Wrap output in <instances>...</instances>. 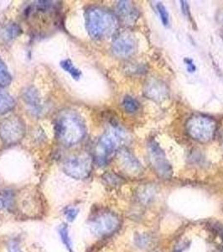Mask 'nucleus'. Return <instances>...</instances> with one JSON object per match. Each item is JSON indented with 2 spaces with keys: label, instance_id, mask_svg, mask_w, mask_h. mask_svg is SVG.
Segmentation results:
<instances>
[{
  "label": "nucleus",
  "instance_id": "obj_3",
  "mask_svg": "<svg viewBox=\"0 0 223 252\" xmlns=\"http://www.w3.org/2000/svg\"><path fill=\"white\" fill-rule=\"evenodd\" d=\"M123 140V131L119 128L111 129L99 139L95 150L96 160L99 165L107 164Z\"/></svg>",
  "mask_w": 223,
  "mask_h": 252
},
{
  "label": "nucleus",
  "instance_id": "obj_5",
  "mask_svg": "<svg viewBox=\"0 0 223 252\" xmlns=\"http://www.w3.org/2000/svg\"><path fill=\"white\" fill-rule=\"evenodd\" d=\"M25 126L18 116H9L0 122V139L8 146L19 143L24 137Z\"/></svg>",
  "mask_w": 223,
  "mask_h": 252
},
{
  "label": "nucleus",
  "instance_id": "obj_8",
  "mask_svg": "<svg viewBox=\"0 0 223 252\" xmlns=\"http://www.w3.org/2000/svg\"><path fill=\"white\" fill-rule=\"evenodd\" d=\"M149 150L150 161L158 173L162 177H170L172 173V169L166 159L164 150L161 149V147L155 141L149 143Z\"/></svg>",
  "mask_w": 223,
  "mask_h": 252
},
{
  "label": "nucleus",
  "instance_id": "obj_21",
  "mask_svg": "<svg viewBox=\"0 0 223 252\" xmlns=\"http://www.w3.org/2000/svg\"><path fill=\"white\" fill-rule=\"evenodd\" d=\"M65 214H66V219H67L69 222H72L78 216V210H76L74 208H69V209L66 210Z\"/></svg>",
  "mask_w": 223,
  "mask_h": 252
},
{
  "label": "nucleus",
  "instance_id": "obj_20",
  "mask_svg": "<svg viewBox=\"0 0 223 252\" xmlns=\"http://www.w3.org/2000/svg\"><path fill=\"white\" fill-rule=\"evenodd\" d=\"M60 234H61V237L63 243L66 245L67 249L70 251V252H72V240L69 237L68 230H67L66 226H63V227L61 228V230H60Z\"/></svg>",
  "mask_w": 223,
  "mask_h": 252
},
{
  "label": "nucleus",
  "instance_id": "obj_19",
  "mask_svg": "<svg viewBox=\"0 0 223 252\" xmlns=\"http://www.w3.org/2000/svg\"><path fill=\"white\" fill-rule=\"evenodd\" d=\"M156 9H157L158 14L160 15L162 24H164V26H168L170 24V15L165 6L162 3H157Z\"/></svg>",
  "mask_w": 223,
  "mask_h": 252
},
{
  "label": "nucleus",
  "instance_id": "obj_13",
  "mask_svg": "<svg viewBox=\"0 0 223 252\" xmlns=\"http://www.w3.org/2000/svg\"><path fill=\"white\" fill-rule=\"evenodd\" d=\"M15 100L9 93L0 90V114H4L15 108Z\"/></svg>",
  "mask_w": 223,
  "mask_h": 252
},
{
  "label": "nucleus",
  "instance_id": "obj_9",
  "mask_svg": "<svg viewBox=\"0 0 223 252\" xmlns=\"http://www.w3.org/2000/svg\"><path fill=\"white\" fill-rule=\"evenodd\" d=\"M136 51V42L128 35H122L117 37L113 43V51L119 57L126 58L134 54Z\"/></svg>",
  "mask_w": 223,
  "mask_h": 252
},
{
  "label": "nucleus",
  "instance_id": "obj_12",
  "mask_svg": "<svg viewBox=\"0 0 223 252\" xmlns=\"http://www.w3.org/2000/svg\"><path fill=\"white\" fill-rule=\"evenodd\" d=\"M121 160L122 165L132 173H138L141 170V166L138 160L134 157L132 154L129 153L127 150H122L121 152Z\"/></svg>",
  "mask_w": 223,
  "mask_h": 252
},
{
  "label": "nucleus",
  "instance_id": "obj_2",
  "mask_svg": "<svg viewBox=\"0 0 223 252\" xmlns=\"http://www.w3.org/2000/svg\"><path fill=\"white\" fill-rule=\"evenodd\" d=\"M86 27L93 39H107L115 33L118 21L116 16L110 11L99 7H92L86 12Z\"/></svg>",
  "mask_w": 223,
  "mask_h": 252
},
{
  "label": "nucleus",
  "instance_id": "obj_6",
  "mask_svg": "<svg viewBox=\"0 0 223 252\" xmlns=\"http://www.w3.org/2000/svg\"><path fill=\"white\" fill-rule=\"evenodd\" d=\"M63 169L69 177L84 179L89 176L92 171V159L86 154L73 156L66 160Z\"/></svg>",
  "mask_w": 223,
  "mask_h": 252
},
{
  "label": "nucleus",
  "instance_id": "obj_18",
  "mask_svg": "<svg viewBox=\"0 0 223 252\" xmlns=\"http://www.w3.org/2000/svg\"><path fill=\"white\" fill-rule=\"evenodd\" d=\"M20 34V28L15 24H9L3 30V36L7 40L15 38Z\"/></svg>",
  "mask_w": 223,
  "mask_h": 252
},
{
  "label": "nucleus",
  "instance_id": "obj_17",
  "mask_svg": "<svg viewBox=\"0 0 223 252\" xmlns=\"http://www.w3.org/2000/svg\"><path fill=\"white\" fill-rule=\"evenodd\" d=\"M61 66L63 69L65 70L66 72L70 73L72 75V78L74 79H79L81 76V72L80 70L78 69L76 66L73 65V63L70 60H64L61 63Z\"/></svg>",
  "mask_w": 223,
  "mask_h": 252
},
{
  "label": "nucleus",
  "instance_id": "obj_23",
  "mask_svg": "<svg viewBox=\"0 0 223 252\" xmlns=\"http://www.w3.org/2000/svg\"><path fill=\"white\" fill-rule=\"evenodd\" d=\"M181 3H182V13L184 15L188 16V15H190V7H189V4H188L186 1H181Z\"/></svg>",
  "mask_w": 223,
  "mask_h": 252
},
{
  "label": "nucleus",
  "instance_id": "obj_14",
  "mask_svg": "<svg viewBox=\"0 0 223 252\" xmlns=\"http://www.w3.org/2000/svg\"><path fill=\"white\" fill-rule=\"evenodd\" d=\"M24 99L25 102L32 108L41 110V99L39 93L34 87L27 88L26 91H24Z\"/></svg>",
  "mask_w": 223,
  "mask_h": 252
},
{
  "label": "nucleus",
  "instance_id": "obj_7",
  "mask_svg": "<svg viewBox=\"0 0 223 252\" xmlns=\"http://www.w3.org/2000/svg\"><path fill=\"white\" fill-rule=\"evenodd\" d=\"M119 220L114 213L105 212L92 219L90 227L92 232L97 235H107L113 233L119 227Z\"/></svg>",
  "mask_w": 223,
  "mask_h": 252
},
{
  "label": "nucleus",
  "instance_id": "obj_11",
  "mask_svg": "<svg viewBox=\"0 0 223 252\" xmlns=\"http://www.w3.org/2000/svg\"><path fill=\"white\" fill-rule=\"evenodd\" d=\"M145 94L149 99H154L155 101L163 100L168 95V89L165 84L161 82L154 80L147 84Z\"/></svg>",
  "mask_w": 223,
  "mask_h": 252
},
{
  "label": "nucleus",
  "instance_id": "obj_4",
  "mask_svg": "<svg viewBox=\"0 0 223 252\" xmlns=\"http://www.w3.org/2000/svg\"><path fill=\"white\" fill-rule=\"evenodd\" d=\"M217 129V123L211 118L204 115H194L186 123V130L191 138L207 142L213 138Z\"/></svg>",
  "mask_w": 223,
  "mask_h": 252
},
{
  "label": "nucleus",
  "instance_id": "obj_10",
  "mask_svg": "<svg viewBox=\"0 0 223 252\" xmlns=\"http://www.w3.org/2000/svg\"><path fill=\"white\" fill-rule=\"evenodd\" d=\"M117 13L126 24H134L139 18V11L131 2L120 1L117 4Z\"/></svg>",
  "mask_w": 223,
  "mask_h": 252
},
{
  "label": "nucleus",
  "instance_id": "obj_22",
  "mask_svg": "<svg viewBox=\"0 0 223 252\" xmlns=\"http://www.w3.org/2000/svg\"><path fill=\"white\" fill-rule=\"evenodd\" d=\"M184 63L186 64V66H187V70L189 72H194L197 69V67L196 66L194 65L193 62L192 60H190L189 58H186V59H184Z\"/></svg>",
  "mask_w": 223,
  "mask_h": 252
},
{
  "label": "nucleus",
  "instance_id": "obj_1",
  "mask_svg": "<svg viewBox=\"0 0 223 252\" xmlns=\"http://www.w3.org/2000/svg\"><path fill=\"white\" fill-rule=\"evenodd\" d=\"M56 135L61 143L72 147L79 143L86 135V126L79 114L64 111L57 119Z\"/></svg>",
  "mask_w": 223,
  "mask_h": 252
},
{
  "label": "nucleus",
  "instance_id": "obj_15",
  "mask_svg": "<svg viewBox=\"0 0 223 252\" xmlns=\"http://www.w3.org/2000/svg\"><path fill=\"white\" fill-rule=\"evenodd\" d=\"M122 107L128 114H134L140 109V103L133 97L126 96L122 100Z\"/></svg>",
  "mask_w": 223,
  "mask_h": 252
},
{
  "label": "nucleus",
  "instance_id": "obj_16",
  "mask_svg": "<svg viewBox=\"0 0 223 252\" xmlns=\"http://www.w3.org/2000/svg\"><path fill=\"white\" fill-rule=\"evenodd\" d=\"M11 75L7 68L6 65L0 58V87L8 86L11 83Z\"/></svg>",
  "mask_w": 223,
  "mask_h": 252
},
{
  "label": "nucleus",
  "instance_id": "obj_24",
  "mask_svg": "<svg viewBox=\"0 0 223 252\" xmlns=\"http://www.w3.org/2000/svg\"><path fill=\"white\" fill-rule=\"evenodd\" d=\"M8 252H22L20 251V249L19 248L18 245L17 244L14 243L13 242L12 244H10L9 246V250H8Z\"/></svg>",
  "mask_w": 223,
  "mask_h": 252
}]
</instances>
